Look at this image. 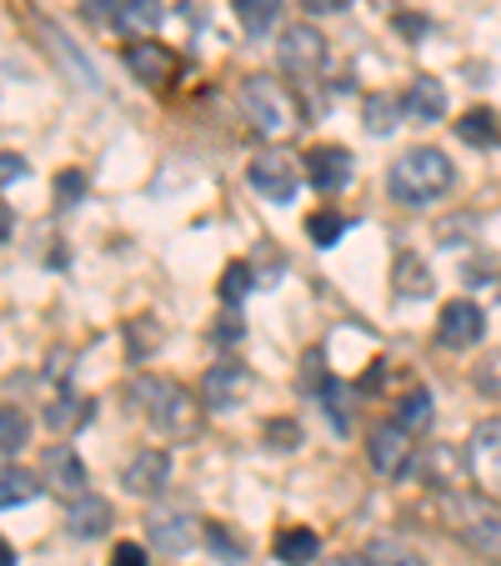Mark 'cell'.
Here are the masks:
<instances>
[{
	"label": "cell",
	"mask_w": 501,
	"mask_h": 566,
	"mask_svg": "<svg viewBox=\"0 0 501 566\" xmlns=\"http://www.w3.org/2000/svg\"><path fill=\"white\" fill-rule=\"evenodd\" d=\"M326 35L316 31V25L296 21L291 31H281V45H276V61L281 71L291 75V81H311V75L326 71Z\"/></svg>",
	"instance_id": "obj_6"
},
{
	"label": "cell",
	"mask_w": 501,
	"mask_h": 566,
	"mask_svg": "<svg viewBox=\"0 0 501 566\" xmlns=\"http://www.w3.org/2000/svg\"><path fill=\"white\" fill-rule=\"evenodd\" d=\"M396 111H406L396 96H366V130H372V136H392Z\"/></svg>",
	"instance_id": "obj_31"
},
{
	"label": "cell",
	"mask_w": 501,
	"mask_h": 566,
	"mask_svg": "<svg viewBox=\"0 0 501 566\" xmlns=\"http://www.w3.org/2000/svg\"><path fill=\"white\" fill-rule=\"evenodd\" d=\"M396 291H401L406 301L431 296V271L421 266V261H416L411 251H401V256H396Z\"/></svg>",
	"instance_id": "obj_24"
},
{
	"label": "cell",
	"mask_w": 501,
	"mask_h": 566,
	"mask_svg": "<svg viewBox=\"0 0 501 566\" xmlns=\"http://www.w3.org/2000/svg\"><path fill=\"white\" fill-rule=\"evenodd\" d=\"M91 417V401H81V396H71V391H61L45 407V427L51 431H71V427H81V421Z\"/></svg>",
	"instance_id": "obj_26"
},
{
	"label": "cell",
	"mask_w": 501,
	"mask_h": 566,
	"mask_svg": "<svg viewBox=\"0 0 501 566\" xmlns=\"http://www.w3.org/2000/svg\"><path fill=\"white\" fill-rule=\"evenodd\" d=\"M251 286H257V276H251V266H246V261H231V266L221 271V301L226 306H241L246 296H251Z\"/></svg>",
	"instance_id": "obj_30"
},
{
	"label": "cell",
	"mask_w": 501,
	"mask_h": 566,
	"mask_svg": "<svg viewBox=\"0 0 501 566\" xmlns=\"http://www.w3.org/2000/svg\"><path fill=\"white\" fill-rule=\"evenodd\" d=\"M201 536H206V546H211V556H221V562H246V542L231 532V526L206 522Z\"/></svg>",
	"instance_id": "obj_29"
},
{
	"label": "cell",
	"mask_w": 501,
	"mask_h": 566,
	"mask_svg": "<svg viewBox=\"0 0 501 566\" xmlns=\"http://www.w3.org/2000/svg\"><path fill=\"white\" fill-rule=\"evenodd\" d=\"M271 552H276V562H286V566H306L311 556L321 552V536L311 532V526H281Z\"/></svg>",
	"instance_id": "obj_20"
},
{
	"label": "cell",
	"mask_w": 501,
	"mask_h": 566,
	"mask_svg": "<svg viewBox=\"0 0 501 566\" xmlns=\"http://www.w3.org/2000/svg\"><path fill=\"white\" fill-rule=\"evenodd\" d=\"M346 231H352V221H346V216H336V211H311L306 216V235L316 241V247H336Z\"/></svg>",
	"instance_id": "obj_28"
},
{
	"label": "cell",
	"mask_w": 501,
	"mask_h": 566,
	"mask_svg": "<svg viewBox=\"0 0 501 566\" xmlns=\"http://www.w3.org/2000/svg\"><path fill=\"white\" fill-rule=\"evenodd\" d=\"M362 556H366V566H427V562H421V556L411 552V546L392 542V536H372Z\"/></svg>",
	"instance_id": "obj_25"
},
{
	"label": "cell",
	"mask_w": 501,
	"mask_h": 566,
	"mask_svg": "<svg viewBox=\"0 0 501 566\" xmlns=\"http://www.w3.org/2000/svg\"><path fill=\"white\" fill-rule=\"evenodd\" d=\"M146 536H150V546H156V552L186 556L201 532H196V516H186V512H150L146 516Z\"/></svg>",
	"instance_id": "obj_14"
},
{
	"label": "cell",
	"mask_w": 501,
	"mask_h": 566,
	"mask_svg": "<svg viewBox=\"0 0 501 566\" xmlns=\"http://www.w3.org/2000/svg\"><path fill=\"white\" fill-rule=\"evenodd\" d=\"M416 461V447H411V431L401 427V421H386V427L372 431V467L382 471V476H406V467Z\"/></svg>",
	"instance_id": "obj_11"
},
{
	"label": "cell",
	"mask_w": 501,
	"mask_h": 566,
	"mask_svg": "<svg viewBox=\"0 0 501 566\" xmlns=\"http://www.w3.org/2000/svg\"><path fill=\"white\" fill-rule=\"evenodd\" d=\"M131 401L146 411V421L160 431V437H171V441L201 437V407L206 401H196L191 386L171 381V376H136V381H131Z\"/></svg>",
	"instance_id": "obj_1"
},
{
	"label": "cell",
	"mask_w": 501,
	"mask_h": 566,
	"mask_svg": "<svg viewBox=\"0 0 501 566\" xmlns=\"http://www.w3.org/2000/svg\"><path fill=\"white\" fill-rule=\"evenodd\" d=\"M261 447H271V451H296V447H301V427H296V421H286V417L261 421Z\"/></svg>",
	"instance_id": "obj_32"
},
{
	"label": "cell",
	"mask_w": 501,
	"mask_h": 566,
	"mask_svg": "<svg viewBox=\"0 0 501 566\" xmlns=\"http://www.w3.org/2000/svg\"><path fill=\"white\" fill-rule=\"evenodd\" d=\"M126 346H131V356H150L160 346V332H156V321H131L126 326Z\"/></svg>",
	"instance_id": "obj_34"
},
{
	"label": "cell",
	"mask_w": 501,
	"mask_h": 566,
	"mask_svg": "<svg viewBox=\"0 0 501 566\" xmlns=\"http://www.w3.org/2000/svg\"><path fill=\"white\" fill-rule=\"evenodd\" d=\"M471 381H477V391H487V396H501V352H491L487 361L471 371Z\"/></svg>",
	"instance_id": "obj_36"
},
{
	"label": "cell",
	"mask_w": 501,
	"mask_h": 566,
	"mask_svg": "<svg viewBox=\"0 0 501 566\" xmlns=\"http://www.w3.org/2000/svg\"><path fill=\"white\" fill-rule=\"evenodd\" d=\"M166 481H171V457L160 447H146L140 457L126 461V471H121V486H126L131 496H160Z\"/></svg>",
	"instance_id": "obj_13"
},
{
	"label": "cell",
	"mask_w": 501,
	"mask_h": 566,
	"mask_svg": "<svg viewBox=\"0 0 501 566\" xmlns=\"http://www.w3.org/2000/svg\"><path fill=\"white\" fill-rule=\"evenodd\" d=\"M86 191H91L86 171H65V176H55V201H61V206H75Z\"/></svg>",
	"instance_id": "obj_35"
},
{
	"label": "cell",
	"mask_w": 501,
	"mask_h": 566,
	"mask_svg": "<svg viewBox=\"0 0 501 566\" xmlns=\"http://www.w3.org/2000/svg\"><path fill=\"white\" fill-rule=\"evenodd\" d=\"M457 181V166L447 160V150L437 146H411L392 160V171H386V191H392L396 206H431L437 196L451 191Z\"/></svg>",
	"instance_id": "obj_2"
},
{
	"label": "cell",
	"mask_w": 501,
	"mask_h": 566,
	"mask_svg": "<svg viewBox=\"0 0 501 566\" xmlns=\"http://www.w3.org/2000/svg\"><path fill=\"white\" fill-rule=\"evenodd\" d=\"M441 516H447L451 536H461V546H471L487 562H501V502L497 496L451 486V492H441Z\"/></svg>",
	"instance_id": "obj_3"
},
{
	"label": "cell",
	"mask_w": 501,
	"mask_h": 566,
	"mask_svg": "<svg viewBox=\"0 0 501 566\" xmlns=\"http://www.w3.org/2000/svg\"><path fill=\"white\" fill-rule=\"evenodd\" d=\"M111 566H150V552L140 542H116V552H111Z\"/></svg>",
	"instance_id": "obj_37"
},
{
	"label": "cell",
	"mask_w": 501,
	"mask_h": 566,
	"mask_svg": "<svg viewBox=\"0 0 501 566\" xmlns=\"http://www.w3.org/2000/svg\"><path fill=\"white\" fill-rule=\"evenodd\" d=\"M35 496H41V476H31V471H21L15 461H6V476H0V506L15 512V506L35 502Z\"/></svg>",
	"instance_id": "obj_22"
},
{
	"label": "cell",
	"mask_w": 501,
	"mask_h": 566,
	"mask_svg": "<svg viewBox=\"0 0 501 566\" xmlns=\"http://www.w3.org/2000/svg\"><path fill=\"white\" fill-rule=\"evenodd\" d=\"M481 336H487V311L477 306V301L457 296L441 306L437 316V342L447 346V352H467V346H477Z\"/></svg>",
	"instance_id": "obj_8"
},
{
	"label": "cell",
	"mask_w": 501,
	"mask_h": 566,
	"mask_svg": "<svg viewBox=\"0 0 501 566\" xmlns=\"http://www.w3.org/2000/svg\"><path fill=\"white\" fill-rule=\"evenodd\" d=\"M401 106H406V116H416V120H441L447 116V86H441L437 75H416L411 86H406Z\"/></svg>",
	"instance_id": "obj_17"
},
{
	"label": "cell",
	"mask_w": 501,
	"mask_h": 566,
	"mask_svg": "<svg viewBox=\"0 0 501 566\" xmlns=\"http://www.w3.org/2000/svg\"><path fill=\"white\" fill-rule=\"evenodd\" d=\"M306 181L326 196L346 191V186H352V150L346 146H311L306 150Z\"/></svg>",
	"instance_id": "obj_12"
},
{
	"label": "cell",
	"mask_w": 501,
	"mask_h": 566,
	"mask_svg": "<svg viewBox=\"0 0 501 566\" xmlns=\"http://www.w3.org/2000/svg\"><path fill=\"white\" fill-rule=\"evenodd\" d=\"M0 566H15V546H0Z\"/></svg>",
	"instance_id": "obj_44"
},
{
	"label": "cell",
	"mask_w": 501,
	"mask_h": 566,
	"mask_svg": "<svg viewBox=\"0 0 501 566\" xmlns=\"http://www.w3.org/2000/svg\"><path fill=\"white\" fill-rule=\"evenodd\" d=\"M160 25H166V0H121V31L126 35H156Z\"/></svg>",
	"instance_id": "obj_19"
},
{
	"label": "cell",
	"mask_w": 501,
	"mask_h": 566,
	"mask_svg": "<svg viewBox=\"0 0 501 566\" xmlns=\"http://www.w3.org/2000/svg\"><path fill=\"white\" fill-rule=\"evenodd\" d=\"M231 11H236V21H241V31L246 35H267L271 25H276V0H231Z\"/></svg>",
	"instance_id": "obj_23"
},
{
	"label": "cell",
	"mask_w": 501,
	"mask_h": 566,
	"mask_svg": "<svg viewBox=\"0 0 501 566\" xmlns=\"http://www.w3.org/2000/svg\"><path fill=\"white\" fill-rule=\"evenodd\" d=\"M352 0H301V11L306 15H336V11H346Z\"/></svg>",
	"instance_id": "obj_40"
},
{
	"label": "cell",
	"mask_w": 501,
	"mask_h": 566,
	"mask_svg": "<svg viewBox=\"0 0 501 566\" xmlns=\"http://www.w3.org/2000/svg\"><path fill=\"white\" fill-rule=\"evenodd\" d=\"M301 171H306V160H296L286 146H267L251 156V166H246V176H251V186H257L267 201L286 206L291 196H296V181Z\"/></svg>",
	"instance_id": "obj_5"
},
{
	"label": "cell",
	"mask_w": 501,
	"mask_h": 566,
	"mask_svg": "<svg viewBox=\"0 0 501 566\" xmlns=\"http://www.w3.org/2000/svg\"><path fill=\"white\" fill-rule=\"evenodd\" d=\"M41 486H45V492H55V496H65V502L86 496V467H81V457H75L71 447H45Z\"/></svg>",
	"instance_id": "obj_10"
},
{
	"label": "cell",
	"mask_w": 501,
	"mask_h": 566,
	"mask_svg": "<svg viewBox=\"0 0 501 566\" xmlns=\"http://www.w3.org/2000/svg\"><path fill=\"white\" fill-rule=\"evenodd\" d=\"M467 471L487 496H501V417L477 421L467 441Z\"/></svg>",
	"instance_id": "obj_7"
},
{
	"label": "cell",
	"mask_w": 501,
	"mask_h": 566,
	"mask_svg": "<svg viewBox=\"0 0 501 566\" xmlns=\"http://www.w3.org/2000/svg\"><path fill=\"white\" fill-rule=\"evenodd\" d=\"M21 176H25V160L15 156V150H6V156H0V181H6V186H15V181H21Z\"/></svg>",
	"instance_id": "obj_39"
},
{
	"label": "cell",
	"mask_w": 501,
	"mask_h": 566,
	"mask_svg": "<svg viewBox=\"0 0 501 566\" xmlns=\"http://www.w3.org/2000/svg\"><path fill=\"white\" fill-rule=\"evenodd\" d=\"M241 111L261 136H291V130H301V101L281 81H271V75H246Z\"/></svg>",
	"instance_id": "obj_4"
},
{
	"label": "cell",
	"mask_w": 501,
	"mask_h": 566,
	"mask_svg": "<svg viewBox=\"0 0 501 566\" xmlns=\"http://www.w3.org/2000/svg\"><path fill=\"white\" fill-rule=\"evenodd\" d=\"M86 15L96 25H121V6H116V0H86Z\"/></svg>",
	"instance_id": "obj_38"
},
{
	"label": "cell",
	"mask_w": 501,
	"mask_h": 566,
	"mask_svg": "<svg viewBox=\"0 0 501 566\" xmlns=\"http://www.w3.org/2000/svg\"><path fill=\"white\" fill-rule=\"evenodd\" d=\"M25 417H21V407H0V451L15 461V451L25 447Z\"/></svg>",
	"instance_id": "obj_33"
},
{
	"label": "cell",
	"mask_w": 501,
	"mask_h": 566,
	"mask_svg": "<svg viewBox=\"0 0 501 566\" xmlns=\"http://www.w3.org/2000/svg\"><path fill=\"white\" fill-rule=\"evenodd\" d=\"M451 130H457V136L467 140V146H477V150H497V146H501V116H497L491 106L467 111V116H461Z\"/></svg>",
	"instance_id": "obj_18"
},
{
	"label": "cell",
	"mask_w": 501,
	"mask_h": 566,
	"mask_svg": "<svg viewBox=\"0 0 501 566\" xmlns=\"http://www.w3.org/2000/svg\"><path fill=\"white\" fill-rule=\"evenodd\" d=\"M421 476L441 492H451V486H461V457L451 447H427L421 451Z\"/></svg>",
	"instance_id": "obj_21"
},
{
	"label": "cell",
	"mask_w": 501,
	"mask_h": 566,
	"mask_svg": "<svg viewBox=\"0 0 501 566\" xmlns=\"http://www.w3.org/2000/svg\"><path fill=\"white\" fill-rule=\"evenodd\" d=\"M241 336V321H216V342H236Z\"/></svg>",
	"instance_id": "obj_42"
},
{
	"label": "cell",
	"mask_w": 501,
	"mask_h": 566,
	"mask_svg": "<svg viewBox=\"0 0 501 566\" xmlns=\"http://www.w3.org/2000/svg\"><path fill=\"white\" fill-rule=\"evenodd\" d=\"M396 421H401L411 437L431 427V391H427V386H416V391L401 396V407H396Z\"/></svg>",
	"instance_id": "obj_27"
},
{
	"label": "cell",
	"mask_w": 501,
	"mask_h": 566,
	"mask_svg": "<svg viewBox=\"0 0 501 566\" xmlns=\"http://www.w3.org/2000/svg\"><path fill=\"white\" fill-rule=\"evenodd\" d=\"M251 396V371L241 361H216L201 381V401L211 411H236Z\"/></svg>",
	"instance_id": "obj_9"
},
{
	"label": "cell",
	"mask_w": 501,
	"mask_h": 566,
	"mask_svg": "<svg viewBox=\"0 0 501 566\" xmlns=\"http://www.w3.org/2000/svg\"><path fill=\"white\" fill-rule=\"evenodd\" d=\"M331 566H366V556H336Z\"/></svg>",
	"instance_id": "obj_43"
},
{
	"label": "cell",
	"mask_w": 501,
	"mask_h": 566,
	"mask_svg": "<svg viewBox=\"0 0 501 566\" xmlns=\"http://www.w3.org/2000/svg\"><path fill=\"white\" fill-rule=\"evenodd\" d=\"M111 502L106 496H96V492H86V496H75L71 506H65V532L71 536H81V542H91V536H101L111 526Z\"/></svg>",
	"instance_id": "obj_16"
},
{
	"label": "cell",
	"mask_w": 501,
	"mask_h": 566,
	"mask_svg": "<svg viewBox=\"0 0 501 566\" xmlns=\"http://www.w3.org/2000/svg\"><path fill=\"white\" fill-rule=\"evenodd\" d=\"M382 381H386V361H372V371L362 376V391H376Z\"/></svg>",
	"instance_id": "obj_41"
},
{
	"label": "cell",
	"mask_w": 501,
	"mask_h": 566,
	"mask_svg": "<svg viewBox=\"0 0 501 566\" xmlns=\"http://www.w3.org/2000/svg\"><path fill=\"white\" fill-rule=\"evenodd\" d=\"M126 71L140 75V86H166L176 75V55L156 41H131L126 45Z\"/></svg>",
	"instance_id": "obj_15"
}]
</instances>
